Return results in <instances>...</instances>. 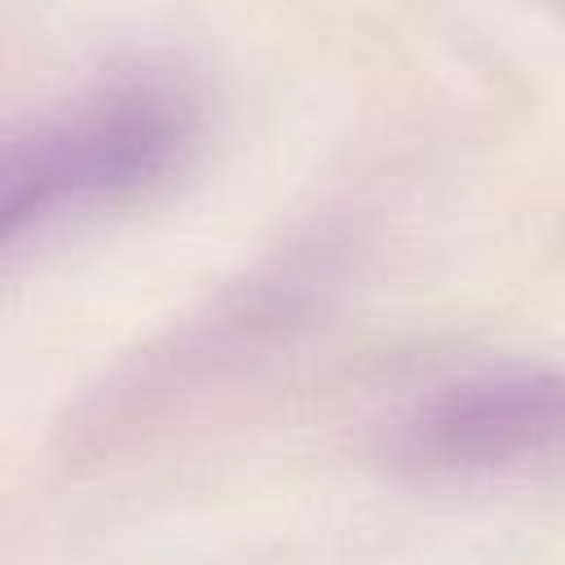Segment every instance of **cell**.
Listing matches in <instances>:
<instances>
[{
	"label": "cell",
	"instance_id": "obj_1",
	"mask_svg": "<svg viewBox=\"0 0 565 565\" xmlns=\"http://www.w3.org/2000/svg\"><path fill=\"white\" fill-rule=\"evenodd\" d=\"M203 137L194 79L154 57L115 62L0 141V256L172 181Z\"/></svg>",
	"mask_w": 565,
	"mask_h": 565
},
{
	"label": "cell",
	"instance_id": "obj_2",
	"mask_svg": "<svg viewBox=\"0 0 565 565\" xmlns=\"http://www.w3.org/2000/svg\"><path fill=\"white\" fill-rule=\"evenodd\" d=\"M561 384L543 366L499 362L446 375L388 424L397 463L437 477H508L556 459Z\"/></svg>",
	"mask_w": 565,
	"mask_h": 565
}]
</instances>
